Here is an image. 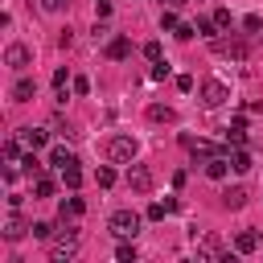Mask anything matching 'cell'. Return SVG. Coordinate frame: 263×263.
<instances>
[{"label": "cell", "mask_w": 263, "mask_h": 263, "mask_svg": "<svg viewBox=\"0 0 263 263\" xmlns=\"http://www.w3.org/2000/svg\"><path fill=\"white\" fill-rule=\"evenodd\" d=\"M107 160L111 164H132L136 160V140L132 136H111L107 140Z\"/></svg>", "instance_id": "6da1fadb"}, {"label": "cell", "mask_w": 263, "mask_h": 263, "mask_svg": "<svg viewBox=\"0 0 263 263\" xmlns=\"http://www.w3.org/2000/svg\"><path fill=\"white\" fill-rule=\"evenodd\" d=\"M197 95H201V107H222V103L230 99V86H226L222 78H205V82L197 86Z\"/></svg>", "instance_id": "7a4b0ae2"}, {"label": "cell", "mask_w": 263, "mask_h": 263, "mask_svg": "<svg viewBox=\"0 0 263 263\" xmlns=\"http://www.w3.org/2000/svg\"><path fill=\"white\" fill-rule=\"evenodd\" d=\"M136 230H140V214L136 210H115L111 214V234L115 238H136Z\"/></svg>", "instance_id": "3957f363"}, {"label": "cell", "mask_w": 263, "mask_h": 263, "mask_svg": "<svg viewBox=\"0 0 263 263\" xmlns=\"http://www.w3.org/2000/svg\"><path fill=\"white\" fill-rule=\"evenodd\" d=\"M127 189H132V193H148V189H152V168L140 164V160H132V164H127Z\"/></svg>", "instance_id": "277c9868"}, {"label": "cell", "mask_w": 263, "mask_h": 263, "mask_svg": "<svg viewBox=\"0 0 263 263\" xmlns=\"http://www.w3.org/2000/svg\"><path fill=\"white\" fill-rule=\"evenodd\" d=\"M193 247H197V259H222V238L214 230H205V234L193 230Z\"/></svg>", "instance_id": "5b68a950"}, {"label": "cell", "mask_w": 263, "mask_h": 263, "mask_svg": "<svg viewBox=\"0 0 263 263\" xmlns=\"http://www.w3.org/2000/svg\"><path fill=\"white\" fill-rule=\"evenodd\" d=\"M74 251H78V230H70V234H62V242H53V251H49V259H53V263H66V259H74Z\"/></svg>", "instance_id": "8992f818"}, {"label": "cell", "mask_w": 263, "mask_h": 263, "mask_svg": "<svg viewBox=\"0 0 263 263\" xmlns=\"http://www.w3.org/2000/svg\"><path fill=\"white\" fill-rule=\"evenodd\" d=\"M4 62H8L12 70H25V66L33 62V49H29V45H21V41H12V45L4 49Z\"/></svg>", "instance_id": "52a82bcc"}, {"label": "cell", "mask_w": 263, "mask_h": 263, "mask_svg": "<svg viewBox=\"0 0 263 263\" xmlns=\"http://www.w3.org/2000/svg\"><path fill=\"white\" fill-rule=\"evenodd\" d=\"M214 49L222 53V58H234V62H247V41H214Z\"/></svg>", "instance_id": "ba28073f"}, {"label": "cell", "mask_w": 263, "mask_h": 263, "mask_svg": "<svg viewBox=\"0 0 263 263\" xmlns=\"http://www.w3.org/2000/svg\"><path fill=\"white\" fill-rule=\"evenodd\" d=\"M222 205H226V210H242V205H247V189H242V185H226V189H222Z\"/></svg>", "instance_id": "9c48e42d"}, {"label": "cell", "mask_w": 263, "mask_h": 263, "mask_svg": "<svg viewBox=\"0 0 263 263\" xmlns=\"http://www.w3.org/2000/svg\"><path fill=\"white\" fill-rule=\"evenodd\" d=\"M226 173H230V160L226 156H210L205 160V177L210 181H226Z\"/></svg>", "instance_id": "30bf717a"}, {"label": "cell", "mask_w": 263, "mask_h": 263, "mask_svg": "<svg viewBox=\"0 0 263 263\" xmlns=\"http://www.w3.org/2000/svg\"><path fill=\"white\" fill-rule=\"evenodd\" d=\"M25 230H33V226H25V218H21L16 210H12V214L4 218V238H12V242H16V238H21Z\"/></svg>", "instance_id": "8fae6325"}, {"label": "cell", "mask_w": 263, "mask_h": 263, "mask_svg": "<svg viewBox=\"0 0 263 263\" xmlns=\"http://www.w3.org/2000/svg\"><path fill=\"white\" fill-rule=\"evenodd\" d=\"M49 164L62 173V168H74V164H78V156H74L70 148H53V152H49Z\"/></svg>", "instance_id": "7c38bea8"}, {"label": "cell", "mask_w": 263, "mask_h": 263, "mask_svg": "<svg viewBox=\"0 0 263 263\" xmlns=\"http://www.w3.org/2000/svg\"><path fill=\"white\" fill-rule=\"evenodd\" d=\"M33 90H37V82H33V78H16V86H12V103H29V99H33Z\"/></svg>", "instance_id": "4fadbf2b"}, {"label": "cell", "mask_w": 263, "mask_h": 263, "mask_svg": "<svg viewBox=\"0 0 263 263\" xmlns=\"http://www.w3.org/2000/svg\"><path fill=\"white\" fill-rule=\"evenodd\" d=\"M21 144H25V148H33V152H37V148H45V132H41V127H25V132H21Z\"/></svg>", "instance_id": "5bb4252c"}, {"label": "cell", "mask_w": 263, "mask_h": 263, "mask_svg": "<svg viewBox=\"0 0 263 263\" xmlns=\"http://www.w3.org/2000/svg\"><path fill=\"white\" fill-rule=\"evenodd\" d=\"M82 210H86V201H82V197H66L58 214H62V222H66V218H82Z\"/></svg>", "instance_id": "9a60e30c"}, {"label": "cell", "mask_w": 263, "mask_h": 263, "mask_svg": "<svg viewBox=\"0 0 263 263\" xmlns=\"http://www.w3.org/2000/svg\"><path fill=\"white\" fill-rule=\"evenodd\" d=\"M255 247H259V234H255V230H242V234L234 238V251H238V255H251Z\"/></svg>", "instance_id": "2e32d148"}, {"label": "cell", "mask_w": 263, "mask_h": 263, "mask_svg": "<svg viewBox=\"0 0 263 263\" xmlns=\"http://www.w3.org/2000/svg\"><path fill=\"white\" fill-rule=\"evenodd\" d=\"M148 119H152V123H173V119H177V111H173V107L152 103V107H148Z\"/></svg>", "instance_id": "e0dca14e"}, {"label": "cell", "mask_w": 263, "mask_h": 263, "mask_svg": "<svg viewBox=\"0 0 263 263\" xmlns=\"http://www.w3.org/2000/svg\"><path fill=\"white\" fill-rule=\"evenodd\" d=\"M226 152H230V148H226ZM230 168H234V173H247V168H251V152H247V148H234V152H230Z\"/></svg>", "instance_id": "ac0fdd59"}, {"label": "cell", "mask_w": 263, "mask_h": 263, "mask_svg": "<svg viewBox=\"0 0 263 263\" xmlns=\"http://www.w3.org/2000/svg\"><path fill=\"white\" fill-rule=\"evenodd\" d=\"M127 49H132V45H127V37H115V41L107 45V58H115V62H119V58H127Z\"/></svg>", "instance_id": "d6986e66"}, {"label": "cell", "mask_w": 263, "mask_h": 263, "mask_svg": "<svg viewBox=\"0 0 263 263\" xmlns=\"http://www.w3.org/2000/svg\"><path fill=\"white\" fill-rule=\"evenodd\" d=\"M115 259H119V263H136L140 255H136V247H132V242H119V247H115Z\"/></svg>", "instance_id": "ffe728a7"}, {"label": "cell", "mask_w": 263, "mask_h": 263, "mask_svg": "<svg viewBox=\"0 0 263 263\" xmlns=\"http://www.w3.org/2000/svg\"><path fill=\"white\" fill-rule=\"evenodd\" d=\"M193 25H197V33H201V37H214V29H218V21H214V16H197Z\"/></svg>", "instance_id": "44dd1931"}, {"label": "cell", "mask_w": 263, "mask_h": 263, "mask_svg": "<svg viewBox=\"0 0 263 263\" xmlns=\"http://www.w3.org/2000/svg\"><path fill=\"white\" fill-rule=\"evenodd\" d=\"M62 181H66L70 189H78V185H82V173H78V164H74V168H62Z\"/></svg>", "instance_id": "7402d4cb"}, {"label": "cell", "mask_w": 263, "mask_h": 263, "mask_svg": "<svg viewBox=\"0 0 263 263\" xmlns=\"http://www.w3.org/2000/svg\"><path fill=\"white\" fill-rule=\"evenodd\" d=\"M95 181H99L103 189H111V185H115V168H99V173H95Z\"/></svg>", "instance_id": "603a6c76"}, {"label": "cell", "mask_w": 263, "mask_h": 263, "mask_svg": "<svg viewBox=\"0 0 263 263\" xmlns=\"http://www.w3.org/2000/svg\"><path fill=\"white\" fill-rule=\"evenodd\" d=\"M33 193H37V197H49V193H53V181H49V177H37Z\"/></svg>", "instance_id": "cb8c5ba5"}, {"label": "cell", "mask_w": 263, "mask_h": 263, "mask_svg": "<svg viewBox=\"0 0 263 263\" xmlns=\"http://www.w3.org/2000/svg\"><path fill=\"white\" fill-rule=\"evenodd\" d=\"M177 25H181V21H177V12H173V8H164V12H160V29H177Z\"/></svg>", "instance_id": "d4e9b609"}, {"label": "cell", "mask_w": 263, "mask_h": 263, "mask_svg": "<svg viewBox=\"0 0 263 263\" xmlns=\"http://www.w3.org/2000/svg\"><path fill=\"white\" fill-rule=\"evenodd\" d=\"M144 58H148V62H160V41H148V45H144Z\"/></svg>", "instance_id": "484cf974"}, {"label": "cell", "mask_w": 263, "mask_h": 263, "mask_svg": "<svg viewBox=\"0 0 263 263\" xmlns=\"http://www.w3.org/2000/svg\"><path fill=\"white\" fill-rule=\"evenodd\" d=\"M49 234H53L49 222H33V238H49Z\"/></svg>", "instance_id": "4316f807"}, {"label": "cell", "mask_w": 263, "mask_h": 263, "mask_svg": "<svg viewBox=\"0 0 263 263\" xmlns=\"http://www.w3.org/2000/svg\"><path fill=\"white\" fill-rule=\"evenodd\" d=\"M66 82H70V70H66V66H62V70H58V74H53V86H58V90H66Z\"/></svg>", "instance_id": "83f0119b"}, {"label": "cell", "mask_w": 263, "mask_h": 263, "mask_svg": "<svg viewBox=\"0 0 263 263\" xmlns=\"http://www.w3.org/2000/svg\"><path fill=\"white\" fill-rule=\"evenodd\" d=\"M21 168L33 177V173H41V160H37V156H25V164H21Z\"/></svg>", "instance_id": "f1b7e54d"}, {"label": "cell", "mask_w": 263, "mask_h": 263, "mask_svg": "<svg viewBox=\"0 0 263 263\" xmlns=\"http://www.w3.org/2000/svg\"><path fill=\"white\" fill-rule=\"evenodd\" d=\"M214 21H218V29H226V25H230V8H218V12H214Z\"/></svg>", "instance_id": "f546056e"}, {"label": "cell", "mask_w": 263, "mask_h": 263, "mask_svg": "<svg viewBox=\"0 0 263 263\" xmlns=\"http://www.w3.org/2000/svg\"><path fill=\"white\" fill-rule=\"evenodd\" d=\"M242 25H247V29H251V33H259V29H263V21H259V16H255V12H251V16H247V21H242Z\"/></svg>", "instance_id": "4dcf8cb0"}, {"label": "cell", "mask_w": 263, "mask_h": 263, "mask_svg": "<svg viewBox=\"0 0 263 263\" xmlns=\"http://www.w3.org/2000/svg\"><path fill=\"white\" fill-rule=\"evenodd\" d=\"M58 45H62V49H70V45H74V33H70V29H62V37H58Z\"/></svg>", "instance_id": "1f68e13d"}, {"label": "cell", "mask_w": 263, "mask_h": 263, "mask_svg": "<svg viewBox=\"0 0 263 263\" xmlns=\"http://www.w3.org/2000/svg\"><path fill=\"white\" fill-rule=\"evenodd\" d=\"M177 90H193V78L189 74H177Z\"/></svg>", "instance_id": "d6a6232c"}, {"label": "cell", "mask_w": 263, "mask_h": 263, "mask_svg": "<svg viewBox=\"0 0 263 263\" xmlns=\"http://www.w3.org/2000/svg\"><path fill=\"white\" fill-rule=\"evenodd\" d=\"M70 0H41V8H49V12H58V8H66Z\"/></svg>", "instance_id": "836d02e7"}]
</instances>
